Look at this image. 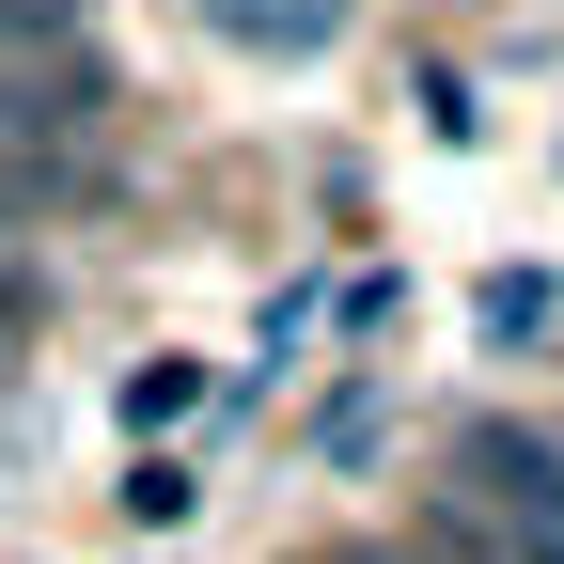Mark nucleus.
I'll return each instance as SVG.
<instances>
[{
  "instance_id": "f257e3e1",
  "label": "nucleus",
  "mask_w": 564,
  "mask_h": 564,
  "mask_svg": "<svg viewBox=\"0 0 564 564\" xmlns=\"http://www.w3.org/2000/svg\"><path fill=\"white\" fill-rule=\"evenodd\" d=\"M455 502L564 564V423H470L455 440Z\"/></svg>"
},
{
  "instance_id": "f03ea898",
  "label": "nucleus",
  "mask_w": 564,
  "mask_h": 564,
  "mask_svg": "<svg viewBox=\"0 0 564 564\" xmlns=\"http://www.w3.org/2000/svg\"><path fill=\"white\" fill-rule=\"evenodd\" d=\"M204 32L251 47V63H329L345 47V0H204Z\"/></svg>"
},
{
  "instance_id": "7ed1b4c3",
  "label": "nucleus",
  "mask_w": 564,
  "mask_h": 564,
  "mask_svg": "<svg viewBox=\"0 0 564 564\" xmlns=\"http://www.w3.org/2000/svg\"><path fill=\"white\" fill-rule=\"evenodd\" d=\"M423 549H440V564H549V549H518L502 518H470L455 486H440V502H423Z\"/></svg>"
},
{
  "instance_id": "20e7f679",
  "label": "nucleus",
  "mask_w": 564,
  "mask_h": 564,
  "mask_svg": "<svg viewBox=\"0 0 564 564\" xmlns=\"http://www.w3.org/2000/svg\"><path fill=\"white\" fill-rule=\"evenodd\" d=\"M95 32V0H0V63H63Z\"/></svg>"
},
{
  "instance_id": "39448f33",
  "label": "nucleus",
  "mask_w": 564,
  "mask_h": 564,
  "mask_svg": "<svg viewBox=\"0 0 564 564\" xmlns=\"http://www.w3.org/2000/svg\"><path fill=\"white\" fill-rule=\"evenodd\" d=\"M314 564H423V549H392V533H345V549H314Z\"/></svg>"
}]
</instances>
